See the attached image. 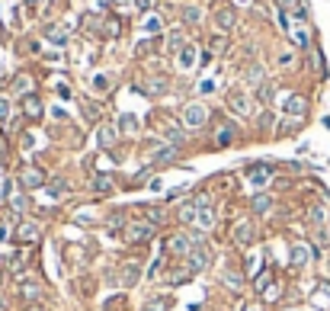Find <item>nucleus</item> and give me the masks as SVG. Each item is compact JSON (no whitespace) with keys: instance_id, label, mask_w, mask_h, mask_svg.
Returning a JSON list of instances; mask_svg holds the SVG:
<instances>
[{"instance_id":"nucleus-1","label":"nucleus","mask_w":330,"mask_h":311,"mask_svg":"<svg viewBox=\"0 0 330 311\" xmlns=\"http://www.w3.org/2000/svg\"><path fill=\"white\" fill-rule=\"evenodd\" d=\"M205 122H208V109L202 106V103H189V106L183 109V125L186 128H202Z\"/></svg>"},{"instance_id":"nucleus-2","label":"nucleus","mask_w":330,"mask_h":311,"mask_svg":"<svg viewBox=\"0 0 330 311\" xmlns=\"http://www.w3.org/2000/svg\"><path fill=\"white\" fill-rule=\"evenodd\" d=\"M196 209H199V215H196L199 231H212V225H215V212H212V205H208V196H199V199H196Z\"/></svg>"},{"instance_id":"nucleus-3","label":"nucleus","mask_w":330,"mask_h":311,"mask_svg":"<svg viewBox=\"0 0 330 311\" xmlns=\"http://www.w3.org/2000/svg\"><path fill=\"white\" fill-rule=\"evenodd\" d=\"M128 231H125V238H128V244H145L154 238V225L151 221H138V225H125Z\"/></svg>"},{"instance_id":"nucleus-4","label":"nucleus","mask_w":330,"mask_h":311,"mask_svg":"<svg viewBox=\"0 0 330 311\" xmlns=\"http://www.w3.org/2000/svg\"><path fill=\"white\" fill-rule=\"evenodd\" d=\"M269 177H273V167H269V164H254V167L247 170V183L254 189H263L269 183Z\"/></svg>"},{"instance_id":"nucleus-5","label":"nucleus","mask_w":330,"mask_h":311,"mask_svg":"<svg viewBox=\"0 0 330 311\" xmlns=\"http://www.w3.org/2000/svg\"><path fill=\"white\" fill-rule=\"evenodd\" d=\"M208 260H212V254H208L205 247H192L189 257H186V270L189 273H202L208 266Z\"/></svg>"},{"instance_id":"nucleus-6","label":"nucleus","mask_w":330,"mask_h":311,"mask_svg":"<svg viewBox=\"0 0 330 311\" xmlns=\"http://www.w3.org/2000/svg\"><path fill=\"white\" fill-rule=\"evenodd\" d=\"M228 106L234 109V112H238V116H250V112H254V106H250V96L247 93H240V90H231L228 93Z\"/></svg>"},{"instance_id":"nucleus-7","label":"nucleus","mask_w":330,"mask_h":311,"mask_svg":"<svg viewBox=\"0 0 330 311\" xmlns=\"http://www.w3.org/2000/svg\"><path fill=\"white\" fill-rule=\"evenodd\" d=\"M173 161H177V145L161 141V145L151 148V164H173Z\"/></svg>"},{"instance_id":"nucleus-8","label":"nucleus","mask_w":330,"mask_h":311,"mask_svg":"<svg viewBox=\"0 0 330 311\" xmlns=\"http://www.w3.org/2000/svg\"><path fill=\"white\" fill-rule=\"evenodd\" d=\"M196 58H199V48L192 45V42H186V45L177 52V64H180V71H192V68H196Z\"/></svg>"},{"instance_id":"nucleus-9","label":"nucleus","mask_w":330,"mask_h":311,"mask_svg":"<svg viewBox=\"0 0 330 311\" xmlns=\"http://www.w3.org/2000/svg\"><path fill=\"white\" fill-rule=\"evenodd\" d=\"M19 183H23L26 189H38V186H45V173L38 170V167H26L23 177H19Z\"/></svg>"},{"instance_id":"nucleus-10","label":"nucleus","mask_w":330,"mask_h":311,"mask_svg":"<svg viewBox=\"0 0 330 311\" xmlns=\"http://www.w3.org/2000/svg\"><path fill=\"white\" fill-rule=\"evenodd\" d=\"M282 109H285L292 119H301V116H305V109H308V100H305V96H298V93H292L289 100H285Z\"/></svg>"},{"instance_id":"nucleus-11","label":"nucleus","mask_w":330,"mask_h":311,"mask_svg":"<svg viewBox=\"0 0 330 311\" xmlns=\"http://www.w3.org/2000/svg\"><path fill=\"white\" fill-rule=\"evenodd\" d=\"M38 225L36 221H23V225H19V231H16V241H23V244H36L38 241Z\"/></svg>"},{"instance_id":"nucleus-12","label":"nucleus","mask_w":330,"mask_h":311,"mask_svg":"<svg viewBox=\"0 0 330 311\" xmlns=\"http://www.w3.org/2000/svg\"><path fill=\"white\" fill-rule=\"evenodd\" d=\"M167 247L173 250V254H180V257H189V250H192V241L186 238V234H173L167 241Z\"/></svg>"},{"instance_id":"nucleus-13","label":"nucleus","mask_w":330,"mask_h":311,"mask_svg":"<svg viewBox=\"0 0 330 311\" xmlns=\"http://www.w3.org/2000/svg\"><path fill=\"white\" fill-rule=\"evenodd\" d=\"M231 241H234V244H250V241H254V225H247V221H244V225H238L234 231H231Z\"/></svg>"},{"instance_id":"nucleus-14","label":"nucleus","mask_w":330,"mask_h":311,"mask_svg":"<svg viewBox=\"0 0 330 311\" xmlns=\"http://www.w3.org/2000/svg\"><path fill=\"white\" fill-rule=\"evenodd\" d=\"M250 209H254L257 215H266V212L273 209V196H266V193H257L254 199H250Z\"/></svg>"},{"instance_id":"nucleus-15","label":"nucleus","mask_w":330,"mask_h":311,"mask_svg":"<svg viewBox=\"0 0 330 311\" xmlns=\"http://www.w3.org/2000/svg\"><path fill=\"white\" fill-rule=\"evenodd\" d=\"M308 257H314V250H308L305 244H295V247H292V257H289V263H292V266H305Z\"/></svg>"},{"instance_id":"nucleus-16","label":"nucleus","mask_w":330,"mask_h":311,"mask_svg":"<svg viewBox=\"0 0 330 311\" xmlns=\"http://www.w3.org/2000/svg\"><path fill=\"white\" fill-rule=\"evenodd\" d=\"M215 23H218V29H234V23H238V16H234V10H218L215 13Z\"/></svg>"},{"instance_id":"nucleus-17","label":"nucleus","mask_w":330,"mask_h":311,"mask_svg":"<svg viewBox=\"0 0 330 311\" xmlns=\"http://www.w3.org/2000/svg\"><path fill=\"white\" fill-rule=\"evenodd\" d=\"M164 135H167V145H177V148L183 145V138H186V135H183V128H180V125H173V122H167V125H164Z\"/></svg>"},{"instance_id":"nucleus-18","label":"nucleus","mask_w":330,"mask_h":311,"mask_svg":"<svg viewBox=\"0 0 330 311\" xmlns=\"http://www.w3.org/2000/svg\"><path fill=\"white\" fill-rule=\"evenodd\" d=\"M138 279H141V266L138 263H128L122 270V286H135Z\"/></svg>"},{"instance_id":"nucleus-19","label":"nucleus","mask_w":330,"mask_h":311,"mask_svg":"<svg viewBox=\"0 0 330 311\" xmlns=\"http://www.w3.org/2000/svg\"><path fill=\"white\" fill-rule=\"evenodd\" d=\"M282 10H285V13H295L298 19H305V16H308V10H305L301 0H282Z\"/></svg>"},{"instance_id":"nucleus-20","label":"nucleus","mask_w":330,"mask_h":311,"mask_svg":"<svg viewBox=\"0 0 330 311\" xmlns=\"http://www.w3.org/2000/svg\"><path fill=\"white\" fill-rule=\"evenodd\" d=\"M115 138H119V132H115L112 125H103V128H100V145H103V148H112Z\"/></svg>"},{"instance_id":"nucleus-21","label":"nucleus","mask_w":330,"mask_h":311,"mask_svg":"<svg viewBox=\"0 0 330 311\" xmlns=\"http://www.w3.org/2000/svg\"><path fill=\"white\" fill-rule=\"evenodd\" d=\"M23 109H26V116H29V119H38V116H42V103H38V96H26Z\"/></svg>"},{"instance_id":"nucleus-22","label":"nucleus","mask_w":330,"mask_h":311,"mask_svg":"<svg viewBox=\"0 0 330 311\" xmlns=\"http://www.w3.org/2000/svg\"><path fill=\"white\" fill-rule=\"evenodd\" d=\"M196 215H199L196 202H186L183 209H180V221H183V225H192V221H196Z\"/></svg>"},{"instance_id":"nucleus-23","label":"nucleus","mask_w":330,"mask_h":311,"mask_svg":"<svg viewBox=\"0 0 330 311\" xmlns=\"http://www.w3.org/2000/svg\"><path fill=\"white\" fill-rule=\"evenodd\" d=\"M257 100H260L263 106H266V103H273V84H269V80H263V84L257 87Z\"/></svg>"},{"instance_id":"nucleus-24","label":"nucleus","mask_w":330,"mask_h":311,"mask_svg":"<svg viewBox=\"0 0 330 311\" xmlns=\"http://www.w3.org/2000/svg\"><path fill=\"white\" fill-rule=\"evenodd\" d=\"M314 244H317V247L330 244V228H327V225H317V228H314Z\"/></svg>"},{"instance_id":"nucleus-25","label":"nucleus","mask_w":330,"mask_h":311,"mask_svg":"<svg viewBox=\"0 0 330 311\" xmlns=\"http://www.w3.org/2000/svg\"><path fill=\"white\" fill-rule=\"evenodd\" d=\"M119 128H122V132H138V119L125 112V116L119 119Z\"/></svg>"},{"instance_id":"nucleus-26","label":"nucleus","mask_w":330,"mask_h":311,"mask_svg":"<svg viewBox=\"0 0 330 311\" xmlns=\"http://www.w3.org/2000/svg\"><path fill=\"white\" fill-rule=\"evenodd\" d=\"M183 45H186V42H183V32H170V36H167V48H170V52H180Z\"/></svg>"},{"instance_id":"nucleus-27","label":"nucleus","mask_w":330,"mask_h":311,"mask_svg":"<svg viewBox=\"0 0 330 311\" xmlns=\"http://www.w3.org/2000/svg\"><path fill=\"white\" fill-rule=\"evenodd\" d=\"M23 263H26V254H19V250H16L13 257H7V270H10V273H16Z\"/></svg>"},{"instance_id":"nucleus-28","label":"nucleus","mask_w":330,"mask_h":311,"mask_svg":"<svg viewBox=\"0 0 330 311\" xmlns=\"http://www.w3.org/2000/svg\"><path fill=\"white\" fill-rule=\"evenodd\" d=\"M109 87H112V77H106V74H96V77H93V90H109Z\"/></svg>"},{"instance_id":"nucleus-29","label":"nucleus","mask_w":330,"mask_h":311,"mask_svg":"<svg viewBox=\"0 0 330 311\" xmlns=\"http://www.w3.org/2000/svg\"><path fill=\"white\" fill-rule=\"evenodd\" d=\"M183 19H186V23H199V19H202V10L199 7H183Z\"/></svg>"},{"instance_id":"nucleus-30","label":"nucleus","mask_w":330,"mask_h":311,"mask_svg":"<svg viewBox=\"0 0 330 311\" xmlns=\"http://www.w3.org/2000/svg\"><path fill=\"white\" fill-rule=\"evenodd\" d=\"M23 295L32 298V302H38V298H42V289H38L36 282H26V286H23Z\"/></svg>"},{"instance_id":"nucleus-31","label":"nucleus","mask_w":330,"mask_h":311,"mask_svg":"<svg viewBox=\"0 0 330 311\" xmlns=\"http://www.w3.org/2000/svg\"><path fill=\"white\" fill-rule=\"evenodd\" d=\"M308 218L314 221V228H317V225H324V205H311V212H308Z\"/></svg>"},{"instance_id":"nucleus-32","label":"nucleus","mask_w":330,"mask_h":311,"mask_svg":"<svg viewBox=\"0 0 330 311\" xmlns=\"http://www.w3.org/2000/svg\"><path fill=\"white\" fill-rule=\"evenodd\" d=\"M247 80H250V84H257V87H260V84H263V68H257V64H254V68L247 71Z\"/></svg>"},{"instance_id":"nucleus-33","label":"nucleus","mask_w":330,"mask_h":311,"mask_svg":"<svg viewBox=\"0 0 330 311\" xmlns=\"http://www.w3.org/2000/svg\"><path fill=\"white\" fill-rule=\"evenodd\" d=\"M145 215L151 218V225H161V221H164V212H161V209H151V205L145 209Z\"/></svg>"},{"instance_id":"nucleus-34","label":"nucleus","mask_w":330,"mask_h":311,"mask_svg":"<svg viewBox=\"0 0 330 311\" xmlns=\"http://www.w3.org/2000/svg\"><path fill=\"white\" fill-rule=\"evenodd\" d=\"M170 305H167V298H154V302H147V308L145 311H167Z\"/></svg>"},{"instance_id":"nucleus-35","label":"nucleus","mask_w":330,"mask_h":311,"mask_svg":"<svg viewBox=\"0 0 330 311\" xmlns=\"http://www.w3.org/2000/svg\"><path fill=\"white\" fill-rule=\"evenodd\" d=\"M48 193H52V196H64V193H68V186H64L61 180H55V183H48Z\"/></svg>"},{"instance_id":"nucleus-36","label":"nucleus","mask_w":330,"mask_h":311,"mask_svg":"<svg viewBox=\"0 0 330 311\" xmlns=\"http://www.w3.org/2000/svg\"><path fill=\"white\" fill-rule=\"evenodd\" d=\"M145 29H147V32H161V29H164L161 16H151V19H147V23H145Z\"/></svg>"},{"instance_id":"nucleus-37","label":"nucleus","mask_w":330,"mask_h":311,"mask_svg":"<svg viewBox=\"0 0 330 311\" xmlns=\"http://www.w3.org/2000/svg\"><path fill=\"white\" fill-rule=\"evenodd\" d=\"M93 189H96V193H112V183H109V180H96Z\"/></svg>"},{"instance_id":"nucleus-38","label":"nucleus","mask_w":330,"mask_h":311,"mask_svg":"<svg viewBox=\"0 0 330 311\" xmlns=\"http://www.w3.org/2000/svg\"><path fill=\"white\" fill-rule=\"evenodd\" d=\"M279 64H282V68H292V64H295V55L292 52H282V55H279Z\"/></svg>"},{"instance_id":"nucleus-39","label":"nucleus","mask_w":330,"mask_h":311,"mask_svg":"<svg viewBox=\"0 0 330 311\" xmlns=\"http://www.w3.org/2000/svg\"><path fill=\"white\" fill-rule=\"evenodd\" d=\"M231 138H234L231 128H221V132H218V145H231Z\"/></svg>"},{"instance_id":"nucleus-40","label":"nucleus","mask_w":330,"mask_h":311,"mask_svg":"<svg viewBox=\"0 0 330 311\" xmlns=\"http://www.w3.org/2000/svg\"><path fill=\"white\" fill-rule=\"evenodd\" d=\"M292 36H295V42H298V45H301V48H308V42H311V39H308V32H305V29H298V32H292Z\"/></svg>"},{"instance_id":"nucleus-41","label":"nucleus","mask_w":330,"mask_h":311,"mask_svg":"<svg viewBox=\"0 0 330 311\" xmlns=\"http://www.w3.org/2000/svg\"><path fill=\"white\" fill-rule=\"evenodd\" d=\"M48 39H52L55 45H64V32H58V29H48Z\"/></svg>"},{"instance_id":"nucleus-42","label":"nucleus","mask_w":330,"mask_h":311,"mask_svg":"<svg viewBox=\"0 0 330 311\" xmlns=\"http://www.w3.org/2000/svg\"><path fill=\"white\" fill-rule=\"evenodd\" d=\"M10 119V100H0V122Z\"/></svg>"},{"instance_id":"nucleus-43","label":"nucleus","mask_w":330,"mask_h":311,"mask_svg":"<svg viewBox=\"0 0 330 311\" xmlns=\"http://www.w3.org/2000/svg\"><path fill=\"white\" fill-rule=\"evenodd\" d=\"M295 128H298V122H282V128H279V135H292Z\"/></svg>"},{"instance_id":"nucleus-44","label":"nucleus","mask_w":330,"mask_h":311,"mask_svg":"<svg viewBox=\"0 0 330 311\" xmlns=\"http://www.w3.org/2000/svg\"><path fill=\"white\" fill-rule=\"evenodd\" d=\"M215 90V80H202L199 84V93H212Z\"/></svg>"},{"instance_id":"nucleus-45","label":"nucleus","mask_w":330,"mask_h":311,"mask_svg":"<svg viewBox=\"0 0 330 311\" xmlns=\"http://www.w3.org/2000/svg\"><path fill=\"white\" fill-rule=\"evenodd\" d=\"M26 87H29V80H26V77H16V84H13V90H16V93H23Z\"/></svg>"},{"instance_id":"nucleus-46","label":"nucleus","mask_w":330,"mask_h":311,"mask_svg":"<svg viewBox=\"0 0 330 311\" xmlns=\"http://www.w3.org/2000/svg\"><path fill=\"white\" fill-rule=\"evenodd\" d=\"M26 209V199H23V196H16V199H13V212H23Z\"/></svg>"},{"instance_id":"nucleus-47","label":"nucleus","mask_w":330,"mask_h":311,"mask_svg":"<svg viewBox=\"0 0 330 311\" xmlns=\"http://www.w3.org/2000/svg\"><path fill=\"white\" fill-rule=\"evenodd\" d=\"M7 157H10L7 154V141H0V164H7Z\"/></svg>"},{"instance_id":"nucleus-48","label":"nucleus","mask_w":330,"mask_h":311,"mask_svg":"<svg viewBox=\"0 0 330 311\" xmlns=\"http://www.w3.org/2000/svg\"><path fill=\"white\" fill-rule=\"evenodd\" d=\"M161 266H164L161 260H154V263H151V273H147V276H157V273H161Z\"/></svg>"},{"instance_id":"nucleus-49","label":"nucleus","mask_w":330,"mask_h":311,"mask_svg":"<svg viewBox=\"0 0 330 311\" xmlns=\"http://www.w3.org/2000/svg\"><path fill=\"white\" fill-rule=\"evenodd\" d=\"M7 238H10V231H7V225L0 221V241H7Z\"/></svg>"},{"instance_id":"nucleus-50","label":"nucleus","mask_w":330,"mask_h":311,"mask_svg":"<svg viewBox=\"0 0 330 311\" xmlns=\"http://www.w3.org/2000/svg\"><path fill=\"white\" fill-rule=\"evenodd\" d=\"M138 10L145 13V10H151V3H147V0H138Z\"/></svg>"},{"instance_id":"nucleus-51","label":"nucleus","mask_w":330,"mask_h":311,"mask_svg":"<svg viewBox=\"0 0 330 311\" xmlns=\"http://www.w3.org/2000/svg\"><path fill=\"white\" fill-rule=\"evenodd\" d=\"M0 311H7V305H3V302H0Z\"/></svg>"},{"instance_id":"nucleus-52","label":"nucleus","mask_w":330,"mask_h":311,"mask_svg":"<svg viewBox=\"0 0 330 311\" xmlns=\"http://www.w3.org/2000/svg\"><path fill=\"white\" fill-rule=\"evenodd\" d=\"M0 282H3V273H0Z\"/></svg>"},{"instance_id":"nucleus-53","label":"nucleus","mask_w":330,"mask_h":311,"mask_svg":"<svg viewBox=\"0 0 330 311\" xmlns=\"http://www.w3.org/2000/svg\"><path fill=\"white\" fill-rule=\"evenodd\" d=\"M240 3H247V0H240Z\"/></svg>"}]
</instances>
